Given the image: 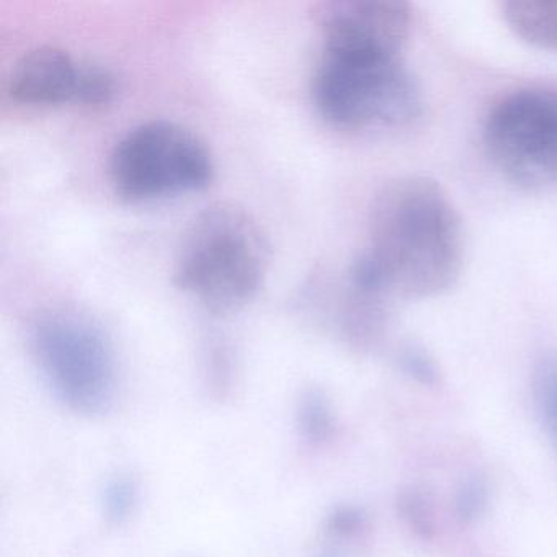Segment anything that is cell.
<instances>
[{
    "mask_svg": "<svg viewBox=\"0 0 557 557\" xmlns=\"http://www.w3.org/2000/svg\"><path fill=\"white\" fill-rule=\"evenodd\" d=\"M269 263V237L259 221L239 205L216 203L185 231L174 278L205 308L226 312L259 292Z\"/></svg>",
    "mask_w": 557,
    "mask_h": 557,
    "instance_id": "obj_2",
    "label": "cell"
},
{
    "mask_svg": "<svg viewBox=\"0 0 557 557\" xmlns=\"http://www.w3.org/2000/svg\"><path fill=\"white\" fill-rule=\"evenodd\" d=\"M213 172V158L203 139L171 120L139 123L110 156L113 185L129 200L205 187Z\"/></svg>",
    "mask_w": 557,
    "mask_h": 557,
    "instance_id": "obj_5",
    "label": "cell"
},
{
    "mask_svg": "<svg viewBox=\"0 0 557 557\" xmlns=\"http://www.w3.org/2000/svg\"><path fill=\"white\" fill-rule=\"evenodd\" d=\"M138 504V488L128 475L110 479L102 492V508L107 521L122 524L128 520Z\"/></svg>",
    "mask_w": 557,
    "mask_h": 557,
    "instance_id": "obj_11",
    "label": "cell"
},
{
    "mask_svg": "<svg viewBox=\"0 0 557 557\" xmlns=\"http://www.w3.org/2000/svg\"><path fill=\"white\" fill-rule=\"evenodd\" d=\"M81 64L60 47H37L27 51L12 67L9 94L28 106H57L76 102Z\"/></svg>",
    "mask_w": 557,
    "mask_h": 557,
    "instance_id": "obj_8",
    "label": "cell"
},
{
    "mask_svg": "<svg viewBox=\"0 0 557 557\" xmlns=\"http://www.w3.org/2000/svg\"><path fill=\"white\" fill-rule=\"evenodd\" d=\"M115 89V76L112 71L94 61H83L76 103L102 106L112 100Z\"/></svg>",
    "mask_w": 557,
    "mask_h": 557,
    "instance_id": "obj_12",
    "label": "cell"
},
{
    "mask_svg": "<svg viewBox=\"0 0 557 557\" xmlns=\"http://www.w3.org/2000/svg\"><path fill=\"white\" fill-rule=\"evenodd\" d=\"M502 14L518 38L540 50L557 51V0H508Z\"/></svg>",
    "mask_w": 557,
    "mask_h": 557,
    "instance_id": "obj_9",
    "label": "cell"
},
{
    "mask_svg": "<svg viewBox=\"0 0 557 557\" xmlns=\"http://www.w3.org/2000/svg\"><path fill=\"white\" fill-rule=\"evenodd\" d=\"M397 510L417 536L422 540H433L436 533L435 517L426 495L417 488L400 492L397 497Z\"/></svg>",
    "mask_w": 557,
    "mask_h": 557,
    "instance_id": "obj_13",
    "label": "cell"
},
{
    "mask_svg": "<svg viewBox=\"0 0 557 557\" xmlns=\"http://www.w3.org/2000/svg\"><path fill=\"white\" fill-rule=\"evenodd\" d=\"M534 391L544 425L557 446V357L547 358L540 364Z\"/></svg>",
    "mask_w": 557,
    "mask_h": 557,
    "instance_id": "obj_14",
    "label": "cell"
},
{
    "mask_svg": "<svg viewBox=\"0 0 557 557\" xmlns=\"http://www.w3.org/2000/svg\"><path fill=\"white\" fill-rule=\"evenodd\" d=\"M488 487L482 478H471L461 485L456 495V513L462 521H474L487 508Z\"/></svg>",
    "mask_w": 557,
    "mask_h": 557,
    "instance_id": "obj_15",
    "label": "cell"
},
{
    "mask_svg": "<svg viewBox=\"0 0 557 557\" xmlns=\"http://www.w3.org/2000/svg\"><path fill=\"white\" fill-rule=\"evenodd\" d=\"M298 423L302 435L314 443L325 442L334 432V416L324 393L308 391L299 403Z\"/></svg>",
    "mask_w": 557,
    "mask_h": 557,
    "instance_id": "obj_10",
    "label": "cell"
},
{
    "mask_svg": "<svg viewBox=\"0 0 557 557\" xmlns=\"http://www.w3.org/2000/svg\"><path fill=\"white\" fill-rule=\"evenodd\" d=\"M399 363L400 368L417 383L423 384V386H435L438 383V371H436L435 363L419 348H406L400 354Z\"/></svg>",
    "mask_w": 557,
    "mask_h": 557,
    "instance_id": "obj_16",
    "label": "cell"
},
{
    "mask_svg": "<svg viewBox=\"0 0 557 557\" xmlns=\"http://www.w3.org/2000/svg\"><path fill=\"white\" fill-rule=\"evenodd\" d=\"M319 557H338L337 554H334V553H324V554H321V556Z\"/></svg>",
    "mask_w": 557,
    "mask_h": 557,
    "instance_id": "obj_18",
    "label": "cell"
},
{
    "mask_svg": "<svg viewBox=\"0 0 557 557\" xmlns=\"http://www.w3.org/2000/svg\"><path fill=\"white\" fill-rule=\"evenodd\" d=\"M484 145L518 187L557 190V90L527 87L502 97L485 119Z\"/></svg>",
    "mask_w": 557,
    "mask_h": 557,
    "instance_id": "obj_6",
    "label": "cell"
},
{
    "mask_svg": "<svg viewBox=\"0 0 557 557\" xmlns=\"http://www.w3.org/2000/svg\"><path fill=\"white\" fill-rule=\"evenodd\" d=\"M324 51L400 54L412 28V9L397 0H337L319 14Z\"/></svg>",
    "mask_w": 557,
    "mask_h": 557,
    "instance_id": "obj_7",
    "label": "cell"
},
{
    "mask_svg": "<svg viewBox=\"0 0 557 557\" xmlns=\"http://www.w3.org/2000/svg\"><path fill=\"white\" fill-rule=\"evenodd\" d=\"M461 220L432 178L406 175L374 198L370 244L351 267V288L368 298L426 299L448 292L462 269Z\"/></svg>",
    "mask_w": 557,
    "mask_h": 557,
    "instance_id": "obj_1",
    "label": "cell"
},
{
    "mask_svg": "<svg viewBox=\"0 0 557 557\" xmlns=\"http://www.w3.org/2000/svg\"><path fill=\"white\" fill-rule=\"evenodd\" d=\"M35 361L58 400L71 412H109L119 387L115 351L89 318L67 309L41 312L30 329Z\"/></svg>",
    "mask_w": 557,
    "mask_h": 557,
    "instance_id": "obj_4",
    "label": "cell"
},
{
    "mask_svg": "<svg viewBox=\"0 0 557 557\" xmlns=\"http://www.w3.org/2000/svg\"><path fill=\"white\" fill-rule=\"evenodd\" d=\"M312 90L324 119L350 132H400L422 116V90L400 54L324 51Z\"/></svg>",
    "mask_w": 557,
    "mask_h": 557,
    "instance_id": "obj_3",
    "label": "cell"
},
{
    "mask_svg": "<svg viewBox=\"0 0 557 557\" xmlns=\"http://www.w3.org/2000/svg\"><path fill=\"white\" fill-rule=\"evenodd\" d=\"M363 513L357 510V508L342 507L332 513L329 527H331V531H334V533L348 536V534L357 533L363 527Z\"/></svg>",
    "mask_w": 557,
    "mask_h": 557,
    "instance_id": "obj_17",
    "label": "cell"
}]
</instances>
